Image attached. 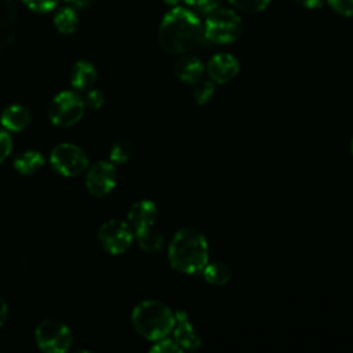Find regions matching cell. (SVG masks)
I'll list each match as a JSON object with an SVG mask.
<instances>
[{"instance_id":"6da1fadb","label":"cell","mask_w":353,"mask_h":353,"mask_svg":"<svg viewBox=\"0 0 353 353\" xmlns=\"http://www.w3.org/2000/svg\"><path fill=\"white\" fill-rule=\"evenodd\" d=\"M159 44L171 55H179L196 48L204 40V26L200 18L185 7L171 8L159 26Z\"/></svg>"},{"instance_id":"7a4b0ae2","label":"cell","mask_w":353,"mask_h":353,"mask_svg":"<svg viewBox=\"0 0 353 353\" xmlns=\"http://www.w3.org/2000/svg\"><path fill=\"white\" fill-rule=\"evenodd\" d=\"M208 254L205 236L192 226L179 229L168 244V262L171 268L185 274L201 272L208 262Z\"/></svg>"},{"instance_id":"3957f363","label":"cell","mask_w":353,"mask_h":353,"mask_svg":"<svg viewBox=\"0 0 353 353\" xmlns=\"http://www.w3.org/2000/svg\"><path fill=\"white\" fill-rule=\"evenodd\" d=\"M131 323L142 338L154 342L172 332L175 312L160 301L148 299L139 302L132 309Z\"/></svg>"},{"instance_id":"277c9868","label":"cell","mask_w":353,"mask_h":353,"mask_svg":"<svg viewBox=\"0 0 353 353\" xmlns=\"http://www.w3.org/2000/svg\"><path fill=\"white\" fill-rule=\"evenodd\" d=\"M204 39L214 44H229L243 33V21L230 8H216L210 12L204 22Z\"/></svg>"},{"instance_id":"5b68a950","label":"cell","mask_w":353,"mask_h":353,"mask_svg":"<svg viewBox=\"0 0 353 353\" xmlns=\"http://www.w3.org/2000/svg\"><path fill=\"white\" fill-rule=\"evenodd\" d=\"M85 110V102L76 91H61L48 105V119L54 125L70 127L80 121Z\"/></svg>"},{"instance_id":"8992f818","label":"cell","mask_w":353,"mask_h":353,"mask_svg":"<svg viewBox=\"0 0 353 353\" xmlns=\"http://www.w3.org/2000/svg\"><path fill=\"white\" fill-rule=\"evenodd\" d=\"M34 339L40 350L46 353L68 352L73 343L70 328L61 320H43L34 331Z\"/></svg>"},{"instance_id":"52a82bcc","label":"cell","mask_w":353,"mask_h":353,"mask_svg":"<svg viewBox=\"0 0 353 353\" xmlns=\"http://www.w3.org/2000/svg\"><path fill=\"white\" fill-rule=\"evenodd\" d=\"M51 167L62 176H77L88 168L85 152L73 143H59L50 153Z\"/></svg>"},{"instance_id":"ba28073f","label":"cell","mask_w":353,"mask_h":353,"mask_svg":"<svg viewBox=\"0 0 353 353\" xmlns=\"http://www.w3.org/2000/svg\"><path fill=\"white\" fill-rule=\"evenodd\" d=\"M134 229L121 219H109L98 230V243L110 255L127 251L134 240Z\"/></svg>"},{"instance_id":"9c48e42d","label":"cell","mask_w":353,"mask_h":353,"mask_svg":"<svg viewBox=\"0 0 353 353\" xmlns=\"http://www.w3.org/2000/svg\"><path fill=\"white\" fill-rule=\"evenodd\" d=\"M117 182V171L112 161L101 160L92 164L85 174V188L95 197L109 194Z\"/></svg>"},{"instance_id":"30bf717a","label":"cell","mask_w":353,"mask_h":353,"mask_svg":"<svg viewBox=\"0 0 353 353\" xmlns=\"http://www.w3.org/2000/svg\"><path fill=\"white\" fill-rule=\"evenodd\" d=\"M239 70V59L229 52H219L212 55L205 65V73L208 79L215 84H225L233 80Z\"/></svg>"},{"instance_id":"8fae6325","label":"cell","mask_w":353,"mask_h":353,"mask_svg":"<svg viewBox=\"0 0 353 353\" xmlns=\"http://www.w3.org/2000/svg\"><path fill=\"white\" fill-rule=\"evenodd\" d=\"M172 339L182 350H197L201 346V336L190 323L185 312H175V324L172 328Z\"/></svg>"},{"instance_id":"7c38bea8","label":"cell","mask_w":353,"mask_h":353,"mask_svg":"<svg viewBox=\"0 0 353 353\" xmlns=\"http://www.w3.org/2000/svg\"><path fill=\"white\" fill-rule=\"evenodd\" d=\"M157 218V207L150 200H139L134 203L127 214V221L134 232L153 226Z\"/></svg>"},{"instance_id":"4fadbf2b","label":"cell","mask_w":353,"mask_h":353,"mask_svg":"<svg viewBox=\"0 0 353 353\" xmlns=\"http://www.w3.org/2000/svg\"><path fill=\"white\" fill-rule=\"evenodd\" d=\"M17 32V8L12 0H0V54L12 43Z\"/></svg>"},{"instance_id":"5bb4252c","label":"cell","mask_w":353,"mask_h":353,"mask_svg":"<svg viewBox=\"0 0 353 353\" xmlns=\"http://www.w3.org/2000/svg\"><path fill=\"white\" fill-rule=\"evenodd\" d=\"M174 73L179 81L194 84L201 80L204 74V65L197 57L183 55L176 59L174 65Z\"/></svg>"},{"instance_id":"9a60e30c","label":"cell","mask_w":353,"mask_h":353,"mask_svg":"<svg viewBox=\"0 0 353 353\" xmlns=\"http://www.w3.org/2000/svg\"><path fill=\"white\" fill-rule=\"evenodd\" d=\"M0 123L6 131L19 132L29 125L30 112L23 105L12 103L3 110L0 116Z\"/></svg>"},{"instance_id":"2e32d148","label":"cell","mask_w":353,"mask_h":353,"mask_svg":"<svg viewBox=\"0 0 353 353\" xmlns=\"http://www.w3.org/2000/svg\"><path fill=\"white\" fill-rule=\"evenodd\" d=\"M97 81L95 66L85 59L77 61L70 72V84L76 91H88Z\"/></svg>"},{"instance_id":"e0dca14e","label":"cell","mask_w":353,"mask_h":353,"mask_svg":"<svg viewBox=\"0 0 353 353\" xmlns=\"http://www.w3.org/2000/svg\"><path fill=\"white\" fill-rule=\"evenodd\" d=\"M46 163V159L39 150H25L15 156L14 168L21 175H32L39 171Z\"/></svg>"},{"instance_id":"ac0fdd59","label":"cell","mask_w":353,"mask_h":353,"mask_svg":"<svg viewBox=\"0 0 353 353\" xmlns=\"http://www.w3.org/2000/svg\"><path fill=\"white\" fill-rule=\"evenodd\" d=\"M201 273L204 280L212 285H225L232 277L230 268L222 261H208L207 265L203 268Z\"/></svg>"},{"instance_id":"d6986e66","label":"cell","mask_w":353,"mask_h":353,"mask_svg":"<svg viewBox=\"0 0 353 353\" xmlns=\"http://www.w3.org/2000/svg\"><path fill=\"white\" fill-rule=\"evenodd\" d=\"M134 233H135L134 237L137 239L139 248L143 250L145 252H149V254L159 252L164 245V236L160 232L154 230L153 226L134 232Z\"/></svg>"},{"instance_id":"ffe728a7","label":"cell","mask_w":353,"mask_h":353,"mask_svg":"<svg viewBox=\"0 0 353 353\" xmlns=\"http://www.w3.org/2000/svg\"><path fill=\"white\" fill-rule=\"evenodd\" d=\"M54 26L59 33L70 34L79 26V18L73 7H62L54 15Z\"/></svg>"},{"instance_id":"44dd1931","label":"cell","mask_w":353,"mask_h":353,"mask_svg":"<svg viewBox=\"0 0 353 353\" xmlns=\"http://www.w3.org/2000/svg\"><path fill=\"white\" fill-rule=\"evenodd\" d=\"M215 94V83L208 80H199L193 84L192 97L197 105H204L211 101Z\"/></svg>"},{"instance_id":"7402d4cb","label":"cell","mask_w":353,"mask_h":353,"mask_svg":"<svg viewBox=\"0 0 353 353\" xmlns=\"http://www.w3.org/2000/svg\"><path fill=\"white\" fill-rule=\"evenodd\" d=\"M134 150H135V146L131 141H119L110 148V153H109L110 161L113 164H123L131 159V156L134 154Z\"/></svg>"},{"instance_id":"603a6c76","label":"cell","mask_w":353,"mask_h":353,"mask_svg":"<svg viewBox=\"0 0 353 353\" xmlns=\"http://www.w3.org/2000/svg\"><path fill=\"white\" fill-rule=\"evenodd\" d=\"M234 8L250 12V14H256L262 12L270 3V0H228Z\"/></svg>"},{"instance_id":"cb8c5ba5","label":"cell","mask_w":353,"mask_h":353,"mask_svg":"<svg viewBox=\"0 0 353 353\" xmlns=\"http://www.w3.org/2000/svg\"><path fill=\"white\" fill-rule=\"evenodd\" d=\"M149 352L153 353H178L182 352V349L178 346V343L174 339H170L168 336H164L161 339H157L150 346Z\"/></svg>"},{"instance_id":"d4e9b609","label":"cell","mask_w":353,"mask_h":353,"mask_svg":"<svg viewBox=\"0 0 353 353\" xmlns=\"http://www.w3.org/2000/svg\"><path fill=\"white\" fill-rule=\"evenodd\" d=\"M327 3L338 15L345 18L353 17V0H327Z\"/></svg>"},{"instance_id":"484cf974","label":"cell","mask_w":353,"mask_h":353,"mask_svg":"<svg viewBox=\"0 0 353 353\" xmlns=\"http://www.w3.org/2000/svg\"><path fill=\"white\" fill-rule=\"evenodd\" d=\"M59 0H22V3L34 12H50L58 6Z\"/></svg>"},{"instance_id":"4316f807","label":"cell","mask_w":353,"mask_h":353,"mask_svg":"<svg viewBox=\"0 0 353 353\" xmlns=\"http://www.w3.org/2000/svg\"><path fill=\"white\" fill-rule=\"evenodd\" d=\"M85 106H88L92 110H98L103 106L105 103V94L101 90L97 88H91L87 91V95L84 98Z\"/></svg>"},{"instance_id":"83f0119b","label":"cell","mask_w":353,"mask_h":353,"mask_svg":"<svg viewBox=\"0 0 353 353\" xmlns=\"http://www.w3.org/2000/svg\"><path fill=\"white\" fill-rule=\"evenodd\" d=\"M12 150V139L8 131L0 130V164L10 156Z\"/></svg>"},{"instance_id":"f1b7e54d","label":"cell","mask_w":353,"mask_h":353,"mask_svg":"<svg viewBox=\"0 0 353 353\" xmlns=\"http://www.w3.org/2000/svg\"><path fill=\"white\" fill-rule=\"evenodd\" d=\"M222 0H194L193 7H196L201 14L208 15L214 10L219 8Z\"/></svg>"},{"instance_id":"f546056e","label":"cell","mask_w":353,"mask_h":353,"mask_svg":"<svg viewBox=\"0 0 353 353\" xmlns=\"http://www.w3.org/2000/svg\"><path fill=\"white\" fill-rule=\"evenodd\" d=\"M325 0H295V3L303 8H307V10H316V8H320L323 4H324Z\"/></svg>"},{"instance_id":"4dcf8cb0","label":"cell","mask_w":353,"mask_h":353,"mask_svg":"<svg viewBox=\"0 0 353 353\" xmlns=\"http://www.w3.org/2000/svg\"><path fill=\"white\" fill-rule=\"evenodd\" d=\"M69 3L74 10H85L94 4V0H63Z\"/></svg>"},{"instance_id":"1f68e13d","label":"cell","mask_w":353,"mask_h":353,"mask_svg":"<svg viewBox=\"0 0 353 353\" xmlns=\"http://www.w3.org/2000/svg\"><path fill=\"white\" fill-rule=\"evenodd\" d=\"M7 314H8L7 303H6V301L3 299V296L0 295V327L6 323V320H7Z\"/></svg>"},{"instance_id":"d6a6232c","label":"cell","mask_w":353,"mask_h":353,"mask_svg":"<svg viewBox=\"0 0 353 353\" xmlns=\"http://www.w3.org/2000/svg\"><path fill=\"white\" fill-rule=\"evenodd\" d=\"M167 6H176L181 0H163Z\"/></svg>"},{"instance_id":"836d02e7","label":"cell","mask_w":353,"mask_h":353,"mask_svg":"<svg viewBox=\"0 0 353 353\" xmlns=\"http://www.w3.org/2000/svg\"><path fill=\"white\" fill-rule=\"evenodd\" d=\"M350 150H352V154H353V138H352V143H350Z\"/></svg>"}]
</instances>
